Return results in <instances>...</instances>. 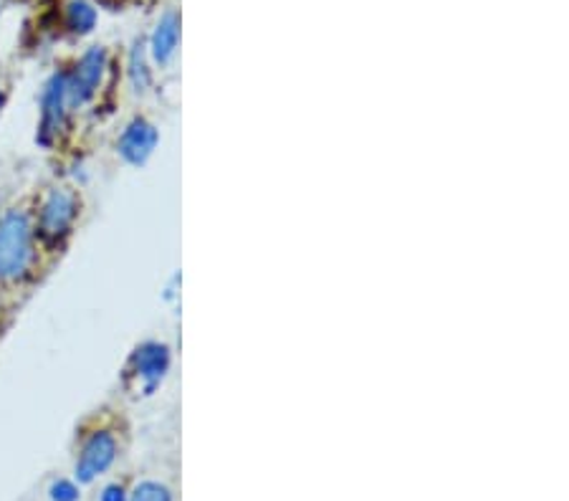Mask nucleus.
<instances>
[{
  "mask_svg": "<svg viewBox=\"0 0 569 501\" xmlns=\"http://www.w3.org/2000/svg\"><path fill=\"white\" fill-rule=\"evenodd\" d=\"M106 69H110V59H106L104 46H92L89 52L81 54L77 67L66 73V79H69L71 112L94 100L99 87H102V81L106 77Z\"/></svg>",
  "mask_w": 569,
  "mask_h": 501,
  "instance_id": "obj_6",
  "label": "nucleus"
},
{
  "mask_svg": "<svg viewBox=\"0 0 569 501\" xmlns=\"http://www.w3.org/2000/svg\"><path fill=\"white\" fill-rule=\"evenodd\" d=\"M66 26L79 36L92 34L96 26L94 5L89 3V0H71V3L66 5Z\"/></svg>",
  "mask_w": 569,
  "mask_h": 501,
  "instance_id": "obj_10",
  "label": "nucleus"
},
{
  "mask_svg": "<svg viewBox=\"0 0 569 501\" xmlns=\"http://www.w3.org/2000/svg\"><path fill=\"white\" fill-rule=\"evenodd\" d=\"M48 497L52 501H79V487L69 479H59L52 483V489H48Z\"/></svg>",
  "mask_w": 569,
  "mask_h": 501,
  "instance_id": "obj_12",
  "label": "nucleus"
},
{
  "mask_svg": "<svg viewBox=\"0 0 569 501\" xmlns=\"http://www.w3.org/2000/svg\"><path fill=\"white\" fill-rule=\"evenodd\" d=\"M129 501H172V494L168 487H162L158 481H143L132 491Z\"/></svg>",
  "mask_w": 569,
  "mask_h": 501,
  "instance_id": "obj_11",
  "label": "nucleus"
},
{
  "mask_svg": "<svg viewBox=\"0 0 569 501\" xmlns=\"http://www.w3.org/2000/svg\"><path fill=\"white\" fill-rule=\"evenodd\" d=\"M180 44V19L175 11L162 13V19L155 26V34L150 41V56L158 67H168L172 61V56L178 52Z\"/></svg>",
  "mask_w": 569,
  "mask_h": 501,
  "instance_id": "obj_8",
  "label": "nucleus"
},
{
  "mask_svg": "<svg viewBox=\"0 0 569 501\" xmlns=\"http://www.w3.org/2000/svg\"><path fill=\"white\" fill-rule=\"evenodd\" d=\"M71 106H69V79L66 71H56L52 79L46 81L44 92H41V117H38V143L52 147L59 143L66 119H69Z\"/></svg>",
  "mask_w": 569,
  "mask_h": 501,
  "instance_id": "obj_3",
  "label": "nucleus"
},
{
  "mask_svg": "<svg viewBox=\"0 0 569 501\" xmlns=\"http://www.w3.org/2000/svg\"><path fill=\"white\" fill-rule=\"evenodd\" d=\"M120 456V439L112 429H96L81 443L77 456V481L92 483L110 471Z\"/></svg>",
  "mask_w": 569,
  "mask_h": 501,
  "instance_id": "obj_5",
  "label": "nucleus"
},
{
  "mask_svg": "<svg viewBox=\"0 0 569 501\" xmlns=\"http://www.w3.org/2000/svg\"><path fill=\"white\" fill-rule=\"evenodd\" d=\"M81 213V198L71 185H52L31 210L33 231L41 249H61L73 234Z\"/></svg>",
  "mask_w": 569,
  "mask_h": 501,
  "instance_id": "obj_2",
  "label": "nucleus"
},
{
  "mask_svg": "<svg viewBox=\"0 0 569 501\" xmlns=\"http://www.w3.org/2000/svg\"><path fill=\"white\" fill-rule=\"evenodd\" d=\"M160 143L158 127L147 117H135L122 129L117 139V155L132 168H143L152 158L155 147Z\"/></svg>",
  "mask_w": 569,
  "mask_h": 501,
  "instance_id": "obj_7",
  "label": "nucleus"
},
{
  "mask_svg": "<svg viewBox=\"0 0 569 501\" xmlns=\"http://www.w3.org/2000/svg\"><path fill=\"white\" fill-rule=\"evenodd\" d=\"M5 102H8V89H5L3 84H0V114H3Z\"/></svg>",
  "mask_w": 569,
  "mask_h": 501,
  "instance_id": "obj_14",
  "label": "nucleus"
},
{
  "mask_svg": "<svg viewBox=\"0 0 569 501\" xmlns=\"http://www.w3.org/2000/svg\"><path fill=\"white\" fill-rule=\"evenodd\" d=\"M170 369V350L164 342H143L137 344L127 363V380L135 385L137 392L152 396L158 385L164 380Z\"/></svg>",
  "mask_w": 569,
  "mask_h": 501,
  "instance_id": "obj_4",
  "label": "nucleus"
},
{
  "mask_svg": "<svg viewBox=\"0 0 569 501\" xmlns=\"http://www.w3.org/2000/svg\"><path fill=\"white\" fill-rule=\"evenodd\" d=\"M129 81H132V87H135L137 94H145L147 89L152 87V71H150V64H147V48L143 41H137V44L132 46Z\"/></svg>",
  "mask_w": 569,
  "mask_h": 501,
  "instance_id": "obj_9",
  "label": "nucleus"
},
{
  "mask_svg": "<svg viewBox=\"0 0 569 501\" xmlns=\"http://www.w3.org/2000/svg\"><path fill=\"white\" fill-rule=\"evenodd\" d=\"M102 501H129V497L120 483H110V487H104L102 491Z\"/></svg>",
  "mask_w": 569,
  "mask_h": 501,
  "instance_id": "obj_13",
  "label": "nucleus"
},
{
  "mask_svg": "<svg viewBox=\"0 0 569 501\" xmlns=\"http://www.w3.org/2000/svg\"><path fill=\"white\" fill-rule=\"evenodd\" d=\"M41 246L33 216L23 205L0 213V284L19 286L36 274Z\"/></svg>",
  "mask_w": 569,
  "mask_h": 501,
  "instance_id": "obj_1",
  "label": "nucleus"
}]
</instances>
